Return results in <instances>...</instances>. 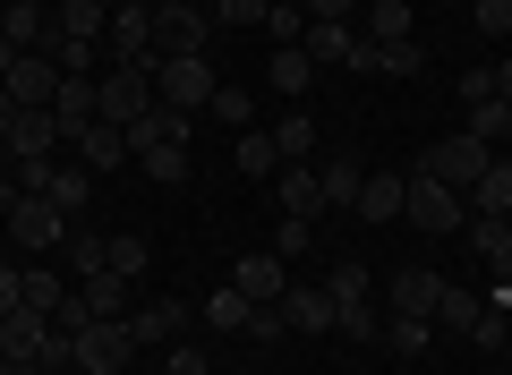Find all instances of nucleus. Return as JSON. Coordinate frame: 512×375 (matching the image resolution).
I'll use <instances>...</instances> for the list:
<instances>
[{
	"label": "nucleus",
	"instance_id": "obj_46",
	"mask_svg": "<svg viewBox=\"0 0 512 375\" xmlns=\"http://www.w3.org/2000/svg\"><path fill=\"white\" fill-rule=\"evenodd\" d=\"M205 111H214V120H256V111H248V94H239V86H214V103H205Z\"/></svg>",
	"mask_w": 512,
	"mask_h": 375
},
{
	"label": "nucleus",
	"instance_id": "obj_38",
	"mask_svg": "<svg viewBox=\"0 0 512 375\" xmlns=\"http://www.w3.org/2000/svg\"><path fill=\"white\" fill-rule=\"evenodd\" d=\"M265 9H274V0H205L214 26H265Z\"/></svg>",
	"mask_w": 512,
	"mask_h": 375
},
{
	"label": "nucleus",
	"instance_id": "obj_10",
	"mask_svg": "<svg viewBox=\"0 0 512 375\" xmlns=\"http://www.w3.org/2000/svg\"><path fill=\"white\" fill-rule=\"evenodd\" d=\"M214 43V18L205 9H154V52L180 60V52H205Z\"/></svg>",
	"mask_w": 512,
	"mask_h": 375
},
{
	"label": "nucleus",
	"instance_id": "obj_39",
	"mask_svg": "<svg viewBox=\"0 0 512 375\" xmlns=\"http://www.w3.org/2000/svg\"><path fill=\"white\" fill-rule=\"evenodd\" d=\"M103 265L137 282V273H146V239H137V231H120V239H111V248H103Z\"/></svg>",
	"mask_w": 512,
	"mask_h": 375
},
{
	"label": "nucleus",
	"instance_id": "obj_29",
	"mask_svg": "<svg viewBox=\"0 0 512 375\" xmlns=\"http://www.w3.org/2000/svg\"><path fill=\"white\" fill-rule=\"evenodd\" d=\"M248 316H256V299H248V290H231V282L205 299V324H214V333H248Z\"/></svg>",
	"mask_w": 512,
	"mask_h": 375
},
{
	"label": "nucleus",
	"instance_id": "obj_50",
	"mask_svg": "<svg viewBox=\"0 0 512 375\" xmlns=\"http://www.w3.org/2000/svg\"><path fill=\"white\" fill-rule=\"evenodd\" d=\"M9 60H18V43H9V35H0V77H9Z\"/></svg>",
	"mask_w": 512,
	"mask_h": 375
},
{
	"label": "nucleus",
	"instance_id": "obj_18",
	"mask_svg": "<svg viewBox=\"0 0 512 375\" xmlns=\"http://www.w3.org/2000/svg\"><path fill=\"white\" fill-rule=\"evenodd\" d=\"M402 197H410V188H402L393 171H367V179H359V205H350V214H359V222H402Z\"/></svg>",
	"mask_w": 512,
	"mask_h": 375
},
{
	"label": "nucleus",
	"instance_id": "obj_23",
	"mask_svg": "<svg viewBox=\"0 0 512 375\" xmlns=\"http://www.w3.org/2000/svg\"><path fill=\"white\" fill-rule=\"evenodd\" d=\"M350 26H359L367 43H410V0H367Z\"/></svg>",
	"mask_w": 512,
	"mask_h": 375
},
{
	"label": "nucleus",
	"instance_id": "obj_30",
	"mask_svg": "<svg viewBox=\"0 0 512 375\" xmlns=\"http://www.w3.org/2000/svg\"><path fill=\"white\" fill-rule=\"evenodd\" d=\"M137 171H146L154 188H180V179H188V137H171V145H154V154H137Z\"/></svg>",
	"mask_w": 512,
	"mask_h": 375
},
{
	"label": "nucleus",
	"instance_id": "obj_44",
	"mask_svg": "<svg viewBox=\"0 0 512 375\" xmlns=\"http://www.w3.org/2000/svg\"><path fill=\"white\" fill-rule=\"evenodd\" d=\"M299 9H308V26H350L359 18V0H299Z\"/></svg>",
	"mask_w": 512,
	"mask_h": 375
},
{
	"label": "nucleus",
	"instance_id": "obj_14",
	"mask_svg": "<svg viewBox=\"0 0 512 375\" xmlns=\"http://www.w3.org/2000/svg\"><path fill=\"white\" fill-rule=\"evenodd\" d=\"M52 145H60L52 111H18V128H9V145H0V154H9V171H26V162H43Z\"/></svg>",
	"mask_w": 512,
	"mask_h": 375
},
{
	"label": "nucleus",
	"instance_id": "obj_42",
	"mask_svg": "<svg viewBox=\"0 0 512 375\" xmlns=\"http://www.w3.org/2000/svg\"><path fill=\"white\" fill-rule=\"evenodd\" d=\"M470 18H478V35H487V43H504L512 35V0H478Z\"/></svg>",
	"mask_w": 512,
	"mask_h": 375
},
{
	"label": "nucleus",
	"instance_id": "obj_19",
	"mask_svg": "<svg viewBox=\"0 0 512 375\" xmlns=\"http://www.w3.org/2000/svg\"><path fill=\"white\" fill-rule=\"evenodd\" d=\"M231 290H248L256 307H274L282 290H291V273H282V256H239V273H231Z\"/></svg>",
	"mask_w": 512,
	"mask_h": 375
},
{
	"label": "nucleus",
	"instance_id": "obj_26",
	"mask_svg": "<svg viewBox=\"0 0 512 375\" xmlns=\"http://www.w3.org/2000/svg\"><path fill=\"white\" fill-rule=\"evenodd\" d=\"M265 86H274V94H291V103H299V94L316 86V60L299 52V43H291V52H274V60H265Z\"/></svg>",
	"mask_w": 512,
	"mask_h": 375
},
{
	"label": "nucleus",
	"instance_id": "obj_9",
	"mask_svg": "<svg viewBox=\"0 0 512 375\" xmlns=\"http://www.w3.org/2000/svg\"><path fill=\"white\" fill-rule=\"evenodd\" d=\"M60 77H69V69H60L52 52H18V60H9V77H0V86L18 94V111H52Z\"/></svg>",
	"mask_w": 512,
	"mask_h": 375
},
{
	"label": "nucleus",
	"instance_id": "obj_20",
	"mask_svg": "<svg viewBox=\"0 0 512 375\" xmlns=\"http://www.w3.org/2000/svg\"><path fill=\"white\" fill-rule=\"evenodd\" d=\"M103 26H111V0H60L52 9V35L69 43H103Z\"/></svg>",
	"mask_w": 512,
	"mask_h": 375
},
{
	"label": "nucleus",
	"instance_id": "obj_4",
	"mask_svg": "<svg viewBox=\"0 0 512 375\" xmlns=\"http://www.w3.org/2000/svg\"><path fill=\"white\" fill-rule=\"evenodd\" d=\"M69 222L77 214H60L52 197H18L9 214H0V231H9V248H26V256H60L69 248Z\"/></svg>",
	"mask_w": 512,
	"mask_h": 375
},
{
	"label": "nucleus",
	"instance_id": "obj_12",
	"mask_svg": "<svg viewBox=\"0 0 512 375\" xmlns=\"http://www.w3.org/2000/svg\"><path fill=\"white\" fill-rule=\"evenodd\" d=\"M274 197H282V214L325 222V188H316V162H282V171H274Z\"/></svg>",
	"mask_w": 512,
	"mask_h": 375
},
{
	"label": "nucleus",
	"instance_id": "obj_36",
	"mask_svg": "<svg viewBox=\"0 0 512 375\" xmlns=\"http://www.w3.org/2000/svg\"><path fill=\"white\" fill-rule=\"evenodd\" d=\"M60 299H69V282H60L52 265H35V273H26V307H35V316H52Z\"/></svg>",
	"mask_w": 512,
	"mask_h": 375
},
{
	"label": "nucleus",
	"instance_id": "obj_47",
	"mask_svg": "<svg viewBox=\"0 0 512 375\" xmlns=\"http://www.w3.org/2000/svg\"><path fill=\"white\" fill-rule=\"evenodd\" d=\"M163 375H205V350H171V358H163Z\"/></svg>",
	"mask_w": 512,
	"mask_h": 375
},
{
	"label": "nucleus",
	"instance_id": "obj_54",
	"mask_svg": "<svg viewBox=\"0 0 512 375\" xmlns=\"http://www.w3.org/2000/svg\"><path fill=\"white\" fill-rule=\"evenodd\" d=\"M0 239H9V231H0Z\"/></svg>",
	"mask_w": 512,
	"mask_h": 375
},
{
	"label": "nucleus",
	"instance_id": "obj_48",
	"mask_svg": "<svg viewBox=\"0 0 512 375\" xmlns=\"http://www.w3.org/2000/svg\"><path fill=\"white\" fill-rule=\"evenodd\" d=\"M9 128H18V94L0 86V145H9Z\"/></svg>",
	"mask_w": 512,
	"mask_h": 375
},
{
	"label": "nucleus",
	"instance_id": "obj_21",
	"mask_svg": "<svg viewBox=\"0 0 512 375\" xmlns=\"http://www.w3.org/2000/svg\"><path fill=\"white\" fill-rule=\"evenodd\" d=\"M461 111H470L461 128H470L478 145H495V154L512 145V103H504V94H478V103H461Z\"/></svg>",
	"mask_w": 512,
	"mask_h": 375
},
{
	"label": "nucleus",
	"instance_id": "obj_43",
	"mask_svg": "<svg viewBox=\"0 0 512 375\" xmlns=\"http://www.w3.org/2000/svg\"><path fill=\"white\" fill-rule=\"evenodd\" d=\"M52 324H60V333H69V341H77V333H86V324H94V307H86V290H69V299H60V307H52Z\"/></svg>",
	"mask_w": 512,
	"mask_h": 375
},
{
	"label": "nucleus",
	"instance_id": "obj_16",
	"mask_svg": "<svg viewBox=\"0 0 512 375\" xmlns=\"http://www.w3.org/2000/svg\"><path fill=\"white\" fill-rule=\"evenodd\" d=\"M436 299H444V282H436L427 265H402V273H393V316H427V324H436Z\"/></svg>",
	"mask_w": 512,
	"mask_h": 375
},
{
	"label": "nucleus",
	"instance_id": "obj_40",
	"mask_svg": "<svg viewBox=\"0 0 512 375\" xmlns=\"http://www.w3.org/2000/svg\"><path fill=\"white\" fill-rule=\"evenodd\" d=\"M376 77H419V43H376Z\"/></svg>",
	"mask_w": 512,
	"mask_h": 375
},
{
	"label": "nucleus",
	"instance_id": "obj_33",
	"mask_svg": "<svg viewBox=\"0 0 512 375\" xmlns=\"http://www.w3.org/2000/svg\"><path fill=\"white\" fill-rule=\"evenodd\" d=\"M265 43H274V52L308 43V9H299V0H274V9H265Z\"/></svg>",
	"mask_w": 512,
	"mask_h": 375
},
{
	"label": "nucleus",
	"instance_id": "obj_32",
	"mask_svg": "<svg viewBox=\"0 0 512 375\" xmlns=\"http://www.w3.org/2000/svg\"><path fill=\"white\" fill-rule=\"evenodd\" d=\"M239 171H248V179H274V171H282L274 128H239Z\"/></svg>",
	"mask_w": 512,
	"mask_h": 375
},
{
	"label": "nucleus",
	"instance_id": "obj_2",
	"mask_svg": "<svg viewBox=\"0 0 512 375\" xmlns=\"http://www.w3.org/2000/svg\"><path fill=\"white\" fill-rule=\"evenodd\" d=\"M0 350H9V358H26V367H43V375H60V367H69V333H60L52 316H35V307L0 316Z\"/></svg>",
	"mask_w": 512,
	"mask_h": 375
},
{
	"label": "nucleus",
	"instance_id": "obj_13",
	"mask_svg": "<svg viewBox=\"0 0 512 375\" xmlns=\"http://www.w3.org/2000/svg\"><path fill=\"white\" fill-rule=\"evenodd\" d=\"M282 324H291V333H333V290L325 282H291L282 290Z\"/></svg>",
	"mask_w": 512,
	"mask_h": 375
},
{
	"label": "nucleus",
	"instance_id": "obj_37",
	"mask_svg": "<svg viewBox=\"0 0 512 375\" xmlns=\"http://www.w3.org/2000/svg\"><path fill=\"white\" fill-rule=\"evenodd\" d=\"M103 248H111V239H94V231H86V214H77V222H69V248H60V256H69L77 273H94V265H103Z\"/></svg>",
	"mask_w": 512,
	"mask_h": 375
},
{
	"label": "nucleus",
	"instance_id": "obj_6",
	"mask_svg": "<svg viewBox=\"0 0 512 375\" xmlns=\"http://www.w3.org/2000/svg\"><path fill=\"white\" fill-rule=\"evenodd\" d=\"M94 111H103L111 128L146 120V111H154V77H146V69H120V60H111V69L94 77Z\"/></svg>",
	"mask_w": 512,
	"mask_h": 375
},
{
	"label": "nucleus",
	"instance_id": "obj_34",
	"mask_svg": "<svg viewBox=\"0 0 512 375\" xmlns=\"http://www.w3.org/2000/svg\"><path fill=\"white\" fill-rule=\"evenodd\" d=\"M274 154H282V162H308V154H316V120H308V111L274 120Z\"/></svg>",
	"mask_w": 512,
	"mask_h": 375
},
{
	"label": "nucleus",
	"instance_id": "obj_51",
	"mask_svg": "<svg viewBox=\"0 0 512 375\" xmlns=\"http://www.w3.org/2000/svg\"><path fill=\"white\" fill-rule=\"evenodd\" d=\"M35 9H52V0H35Z\"/></svg>",
	"mask_w": 512,
	"mask_h": 375
},
{
	"label": "nucleus",
	"instance_id": "obj_49",
	"mask_svg": "<svg viewBox=\"0 0 512 375\" xmlns=\"http://www.w3.org/2000/svg\"><path fill=\"white\" fill-rule=\"evenodd\" d=\"M495 94H504V103H512V60H504V69H495Z\"/></svg>",
	"mask_w": 512,
	"mask_h": 375
},
{
	"label": "nucleus",
	"instance_id": "obj_53",
	"mask_svg": "<svg viewBox=\"0 0 512 375\" xmlns=\"http://www.w3.org/2000/svg\"><path fill=\"white\" fill-rule=\"evenodd\" d=\"M0 9H9V0H0Z\"/></svg>",
	"mask_w": 512,
	"mask_h": 375
},
{
	"label": "nucleus",
	"instance_id": "obj_45",
	"mask_svg": "<svg viewBox=\"0 0 512 375\" xmlns=\"http://www.w3.org/2000/svg\"><path fill=\"white\" fill-rule=\"evenodd\" d=\"M26 307V265H0V316H18Z\"/></svg>",
	"mask_w": 512,
	"mask_h": 375
},
{
	"label": "nucleus",
	"instance_id": "obj_31",
	"mask_svg": "<svg viewBox=\"0 0 512 375\" xmlns=\"http://www.w3.org/2000/svg\"><path fill=\"white\" fill-rule=\"evenodd\" d=\"M86 307H94V316H128V273L94 265V273H86Z\"/></svg>",
	"mask_w": 512,
	"mask_h": 375
},
{
	"label": "nucleus",
	"instance_id": "obj_35",
	"mask_svg": "<svg viewBox=\"0 0 512 375\" xmlns=\"http://www.w3.org/2000/svg\"><path fill=\"white\" fill-rule=\"evenodd\" d=\"M427 333H436L427 316H384V341H393V358H419V350H427Z\"/></svg>",
	"mask_w": 512,
	"mask_h": 375
},
{
	"label": "nucleus",
	"instance_id": "obj_15",
	"mask_svg": "<svg viewBox=\"0 0 512 375\" xmlns=\"http://www.w3.org/2000/svg\"><path fill=\"white\" fill-rule=\"evenodd\" d=\"M180 324H188L180 299H146L137 316H128V333H137V350H171V341H180Z\"/></svg>",
	"mask_w": 512,
	"mask_h": 375
},
{
	"label": "nucleus",
	"instance_id": "obj_22",
	"mask_svg": "<svg viewBox=\"0 0 512 375\" xmlns=\"http://www.w3.org/2000/svg\"><path fill=\"white\" fill-rule=\"evenodd\" d=\"M0 35L18 43V52H43V43H52V9H35V0H9V9H0Z\"/></svg>",
	"mask_w": 512,
	"mask_h": 375
},
{
	"label": "nucleus",
	"instance_id": "obj_17",
	"mask_svg": "<svg viewBox=\"0 0 512 375\" xmlns=\"http://www.w3.org/2000/svg\"><path fill=\"white\" fill-rule=\"evenodd\" d=\"M325 290H333V316H342V307H376V273H367L359 256H333V265H325Z\"/></svg>",
	"mask_w": 512,
	"mask_h": 375
},
{
	"label": "nucleus",
	"instance_id": "obj_5",
	"mask_svg": "<svg viewBox=\"0 0 512 375\" xmlns=\"http://www.w3.org/2000/svg\"><path fill=\"white\" fill-rule=\"evenodd\" d=\"M69 367H86V375H128V367H137V333H128V316H94L86 333L69 341Z\"/></svg>",
	"mask_w": 512,
	"mask_h": 375
},
{
	"label": "nucleus",
	"instance_id": "obj_24",
	"mask_svg": "<svg viewBox=\"0 0 512 375\" xmlns=\"http://www.w3.org/2000/svg\"><path fill=\"white\" fill-rule=\"evenodd\" d=\"M120 137H128V162H137V154H154V145H171V137H188V120H180V111H163V103H154L146 120H128Z\"/></svg>",
	"mask_w": 512,
	"mask_h": 375
},
{
	"label": "nucleus",
	"instance_id": "obj_3",
	"mask_svg": "<svg viewBox=\"0 0 512 375\" xmlns=\"http://www.w3.org/2000/svg\"><path fill=\"white\" fill-rule=\"evenodd\" d=\"M214 86H222V77H214V60H205V52H180V60L154 69V103L180 111V120H197V111L214 103Z\"/></svg>",
	"mask_w": 512,
	"mask_h": 375
},
{
	"label": "nucleus",
	"instance_id": "obj_25",
	"mask_svg": "<svg viewBox=\"0 0 512 375\" xmlns=\"http://www.w3.org/2000/svg\"><path fill=\"white\" fill-rule=\"evenodd\" d=\"M77 162H86V171H120V162H128V137H120L111 120H94L86 137H77Z\"/></svg>",
	"mask_w": 512,
	"mask_h": 375
},
{
	"label": "nucleus",
	"instance_id": "obj_27",
	"mask_svg": "<svg viewBox=\"0 0 512 375\" xmlns=\"http://www.w3.org/2000/svg\"><path fill=\"white\" fill-rule=\"evenodd\" d=\"M470 214H512V154L487 162V179L470 188Z\"/></svg>",
	"mask_w": 512,
	"mask_h": 375
},
{
	"label": "nucleus",
	"instance_id": "obj_41",
	"mask_svg": "<svg viewBox=\"0 0 512 375\" xmlns=\"http://www.w3.org/2000/svg\"><path fill=\"white\" fill-rule=\"evenodd\" d=\"M308 239H316V222H299V214L274 222V256H308Z\"/></svg>",
	"mask_w": 512,
	"mask_h": 375
},
{
	"label": "nucleus",
	"instance_id": "obj_28",
	"mask_svg": "<svg viewBox=\"0 0 512 375\" xmlns=\"http://www.w3.org/2000/svg\"><path fill=\"white\" fill-rule=\"evenodd\" d=\"M359 162H350V154H325V171H316V188H325V214H333V205H359Z\"/></svg>",
	"mask_w": 512,
	"mask_h": 375
},
{
	"label": "nucleus",
	"instance_id": "obj_52",
	"mask_svg": "<svg viewBox=\"0 0 512 375\" xmlns=\"http://www.w3.org/2000/svg\"><path fill=\"white\" fill-rule=\"evenodd\" d=\"M504 231H512V214H504Z\"/></svg>",
	"mask_w": 512,
	"mask_h": 375
},
{
	"label": "nucleus",
	"instance_id": "obj_11",
	"mask_svg": "<svg viewBox=\"0 0 512 375\" xmlns=\"http://www.w3.org/2000/svg\"><path fill=\"white\" fill-rule=\"evenodd\" d=\"M94 120H103V111H94V77H60V94H52V128H60V145H77Z\"/></svg>",
	"mask_w": 512,
	"mask_h": 375
},
{
	"label": "nucleus",
	"instance_id": "obj_7",
	"mask_svg": "<svg viewBox=\"0 0 512 375\" xmlns=\"http://www.w3.org/2000/svg\"><path fill=\"white\" fill-rule=\"evenodd\" d=\"M487 162H495V145H478L470 128H461V137H444V145H427V154H419V171H436L444 188H461V197H470L478 179H487Z\"/></svg>",
	"mask_w": 512,
	"mask_h": 375
},
{
	"label": "nucleus",
	"instance_id": "obj_8",
	"mask_svg": "<svg viewBox=\"0 0 512 375\" xmlns=\"http://www.w3.org/2000/svg\"><path fill=\"white\" fill-rule=\"evenodd\" d=\"M111 60H120V69H163V52H154V9H111Z\"/></svg>",
	"mask_w": 512,
	"mask_h": 375
},
{
	"label": "nucleus",
	"instance_id": "obj_1",
	"mask_svg": "<svg viewBox=\"0 0 512 375\" xmlns=\"http://www.w3.org/2000/svg\"><path fill=\"white\" fill-rule=\"evenodd\" d=\"M402 188H410V197H402V222H410V231H461V222H470V197H461V188H444V179L436 171H419V162H410V179H402Z\"/></svg>",
	"mask_w": 512,
	"mask_h": 375
}]
</instances>
